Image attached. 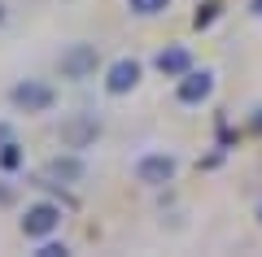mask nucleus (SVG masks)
I'll return each instance as SVG.
<instances>
[{
    "mask_svg": "<svg viewBox=\"0 0 262 257\" xmlns=\"http://www.w3.org/2000/svg\"><path fill=\"white\" fill-rule=\"evenodd\" d=\"M96 70H101V48L88 44V39L66 44V48H61V57H57V74H61V79H70V83L92 79Z\"/></svg>",
    "mask_w": 262,
    "mask_h": 257,
    "instance_id": "nucleus-1",
    "label": "nucleus"
},
{
    "mask_svg": "<svg viewBox=\"0 0 262 257\" xmlns=\"http://www.w3.org/2000/svg\"><path fill=\"white\" fill-rule=\"evenodd\" d=\"M18 231L31 240V244L57 236V231H61V205L57 201H31L27 209H22V218H18Z\"/></svg>",
    "mask_w": 262,
    "mask_h": 257,
    "instance_id": "nucleus-2",
    "label": "nucleus"
},
{
    "mask_svg": "<svg viewBox=\"0 0 262 257\" xmlns=\"http://www.w3.org/2000/svg\"><path fill=\"white\" fill-rule=\"evenodd\" d=\"M131 175H136V183H144V188H166V183H175L179 161H175L170 153L149 148V153H140L136 161H131Z\"/></svg>",
    "mask_w": 262,
    "mask_h": 257,
    "instance_id": "nucleus-3",
    "label": "nucleus"
},
{
    "mask_svg": "<svg viewBox=\"0 0 262 257\" xmlns=\"http://www.w3.org/2000/svg\"><path fill=\"white\" fill-rule=\"evenodd\" d=\"M57 139H61V148L88 153V148L101 139V118H96V113H66L61 127H57Z\"/></svg>",
    "mask_w": 262,
    "mask_h": 257,
    "instance_id": "nucleus-4",
    "label": "nucleus"
},
{
    "mask_svg": "<svg viewBox=\"0 0 262 257\" xmlns=\"http://www.w3.org/2000/svg\"><path fill=\"white\" fill-rule=\"evenodd\" d=\"M9 105L18 113H48L57 105V92L48 87L44 79H18L9 87Z\"/></svg>",
    "mask_w": 262,
    "mask_h": 257,
    "instance_id": "nucleus-5",
    "label": "nucleus"
},
{
    "mask_svg": "<svg viewBox=\"0 0 262 257\" xmlns=\"http://www.w3.org/2000/svg\"><path fill=\"white\" fill-rule=\"evenodd\" d=\"M140 79H144V65L136 61V57H118V61L105 65L101 87H105L110 96H131L136 87H140Z\"/></svg>",
    "mask_w": 262,
    "mask_h": 257,
    "instance_id": "nucleus-6",
    "label": "nucleus"
},
{
    "mask_svg": "<svg viewBox=\"0 0 262 257\" xmlns=\"http://www.w3.org/2000/svg\"><path fill=\"white\" fill-rule=\"evenodd\" d=\"M210 96H214V70H188L175 79V101L179 105H206Z\"/></svg>",
    "mask_w": 262,
    "mask_h": 257,
    "instance_id": "nucleus-7",
    "label": "nucleus"
},
{
    "mask_svg": "<svg viewBox=\"0 0 262 257\" xmlns=\"http://www.w3.org/2000/svg\"><path fill=\"white\" fill-rule=\"evenodd\" d=\"M44 175L53 179V183L75 188V183L88 179V161H83V153H75V148H61V157H53V161L44 166Z\"/></svg>",
    "mask_w": 262,
    "mask_h": 257,
    "instance_id": "nucleus-8",
    "label": "nucleus"
},
{
    "mask_svg": "<svg viewBox=\"0 0 262 257\" xmlns=\"http://www.w3.org/2000/svg\"><path fill=\"white\" fill-rule=\"evenodd\" d=\"M153 70L162 74V79H179V74L192 70V48L188 44H166L158 57H153Z\"/></svg>",
    "mask_w": 262,
    "mask_h": 257,
    "instance_id": "nucleus-9",
    "label": "nucleus"
},
{
    "mask_svg": "<svg viewBox=\"0 0 262 257\" xmlns=\"http://www.w3.org/2000/svg\"><path fill=\"white\" fill-rule=\"evenodd\" d=\"M22 161H27V153H22V144H18V139H9V144L0 148V170H5V175L22 170Z\"/></svg>",
    "mask_w": 262,
    "mask_h": 257,
    "instance_id": "nucleus-10",
    "label": "nucleus"
},
{
    "mask_svg": "<svg viewBox=\"0 0 262 257\" xmlns=\"http://www.w3.org/2000/svg\"><path fill=\"white\" fill-rule=\"evenodd\" d=\"M219 9H223L219 0H201L196 13H192V27H196V31H210V27H214V18H219Z\"/></svg>",
    "mask_w": 262,
    "mask_h": 257,
    "instance_id": "nucleus-11",
    "label": "nucleus"
},
{
    "mask_svg": "<svg viewBox=\"0 0 262 257\" xmlns=\"http://www.w3.org/2000/svg\"><path fill=\"white\" fill-rule=\"evenodd\" d=\"M127 9L136 13V18H158V13L170 9V0H127Z\"/></svg>",
    "mask_w": 262,
    "mask_h": 257,
    "instance_id": "nucleus-12",
    "label": "nucleus"
},
{
    "mask_svg": "<svg viewBox=\"0 0 262 257\" xmlns=\"http://www.w3.org/2000/svg\"><path fill=\"white\" fill-rule=\"evenodd\" d=\"M66 253H70V244L57 240V236H48V240H39V244H35V257H66Z\"/></svg>",
    "mask_w": 262,
    "mask_h": 257,
    "instance_id": "nucleus-13",
    "label": "nucleus"
},
{
    "mask_svg": "<svg viewBox=\"0 0 262 257\" xmlns=\"http://www.w3.org/2000/svg\"><path fill=\"white\" fill-rule=\"evenodd\" d=\"M13 201H18V192L9 188V179H0V209H5V205H13Z\"/></svg>",
    "mask_w": 262,
    "mask_h": 257,
    "instance_id": "nucleus-14",
    "label": "nucleus"
},
{
    "mask_svg": "<svg viewBox=\"0 0 262 257\" xmlns=\"http://www.w3.org/2000/svg\"><path fill=\"white\" fill-rule=\"evenodd\" d=\"M9 139H13V122H5V118H0V148L9 144Z\"/></svg>",
    "mask_w": 262,
    "mask_h": 257,
    "instance_id": "nucleus-15",
    "label": "nucleus"
},
{
    "mask_svg": "<svg viewBox=\"0 0 262 257\" xmlns=\"http://www.w3.org/2000/svg\"><path fill=\"white\" fill-rule=\"evenodd\" d=\"M249 127H253V131H262V105H258V109H253V118H249Z\"/></svg>",
    "mask_w": 262,
    "mask_h": 257,
    "instance_id": "nucleus-16",
    "label": "nucleus"
},
{
    "mask_svg": "<svg viewBox=\"0 0 262 257\" xmlns=\"http://www.w3.org/2000/svg\"><path fill=\"white\" fill-rule=\"evenodd\" d=\"M245 9H249L253 18H262V0H249V5H245Z\"/></svg>",
    "mask_w": 262,
    "mask_h": 257,
    "instance_id": "nucleus-17",
    "label": "nucleus"
},
{
    "mask_svg": "<svg viewBox=\"0 0 262 257\" xmlns=\"http://www.w3.org/2000/svg\"><path fill=\"white\" fill-rule=\"evenodd\" d=\"M0 27H5V0H0Z\"/></svg>",
    "mask_w": 262,
    "mask_h": 257,
    "instance_id": "nucleus-18",
    "label": "nucleus"
},
{
    "mask_svg": "<svg viewBox=\"0 0 262 257\" xmlns=\"http://www.w3.org/2000/svg\"><path fill=\"white\" fill-rule=\"evenodd\" d=\"M258 222H262V201H258Z\"/></svg>",
    "mask_w": 262,
    "mask_h": 257,
    "instance_id": "nucleus-19",
    "label": "nucleus"
}]
</instances>
